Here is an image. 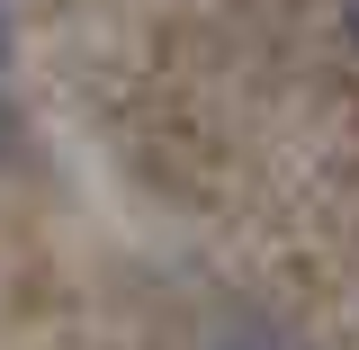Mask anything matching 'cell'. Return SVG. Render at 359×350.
<instances>
[{
  "mask_svg": "<svg viewBox=\"0 0 359 350\" xmlns=\"http://www.w3.org/2000/svg\"><path fill=\"white\" fill-rule=\"evenodd\" d=\"M351 45H359V0H351Z\"/></svg>",
  "mask_w": 359,
  "mask_h": 350,
  "instance_id": "1",
  "label": "cell"
},
{
  "mask_svg": "<svg viewBox=\"0 0 359 350\" xmlns=\"http://www.w3.org/2000/svg\"><path fill=\"white\" fill-rule=\"evenodd\" d=\"M0 54H9V18H0Z\"/></svg>",
  "mask_w": 359,
  "mask_h": 350,
  "instance_id": "2",
  "label": "cell"
}]
</instances>
